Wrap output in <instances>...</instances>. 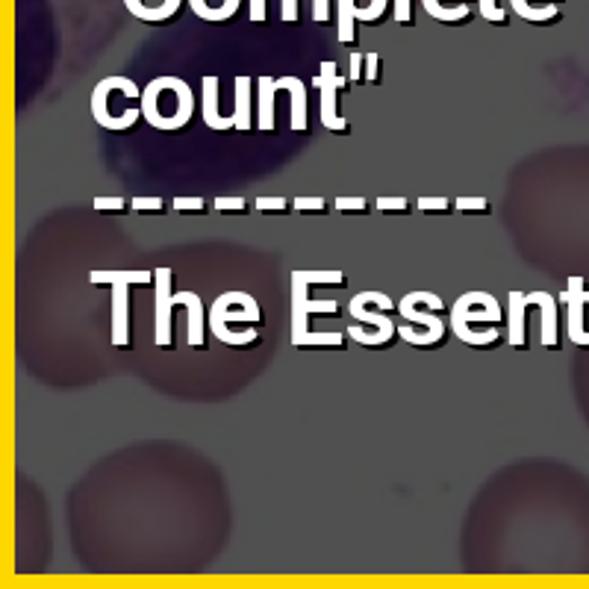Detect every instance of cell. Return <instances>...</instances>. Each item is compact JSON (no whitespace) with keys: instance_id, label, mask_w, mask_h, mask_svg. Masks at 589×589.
<instances>
[{"instance_id":"ac0fdd59","label":"cell","mask_w":589,"mask_h":589,"mask_svg":"<svg viewBox=\"0 0 589 589\" xmlns=\"http://www.w3.org/2000/svg\"><path fill=\"white\" fill-rule=\"evenodd\" d=\"M154 280H157V274L154 271H145V268H139V271H92L89 274V283H95V286H154Z\"/></svg>"},{"instance_id":"5bb4252c","label":"cell","mask_w":589,"mask_h":589,"mask_svg":"<svg viewBox=\"0 0 589 589\" xmlns=\"http://www.w3.org/2000/svg\"><path fill=\"white\" fill-rule=\"evenodd\" d=\"M112 345L130 348V286H112Z\"/></svg>"},{"instance_id":"2e32d148","label":"cell","mask_w":589,"mask_h":589,"mask_svg":"<svg viewBox=\"0 0 589 589\" xmlns=\"http://www.w3.org/2000/svg\"><path fill=\"white\" fill-rule=\"evenodd\" d=\"M531 307H539V316H542V330H539V339H542V348L548 351H557L560 348V330H557V298L551 292H531L528 295Z\"/></svg>"},{"instance_id":"7402d4cb","label":"cell","mask_w":589,"mask_h":589,"mask_svg":"<svg viewBox=\"0 0 589 589\" xmlns=\"http://www.w3.org/2000/svg\"><path fill=\"white\" fill-rule=\"evenodd\" d=\"M213 336L224 345H233V348H248V345H257L260 342V330L257 327H242V330H233V324H210Z\"/></svg>"},{"instance_id":"30bf717a","label":"cell","mask_w":589,"mask_h":589,"mask_svg":"<svg viewBox=\"0 0 589 589\" xmlns=\"http://www.w3.org/2000/svg\"><path fill=\"white\" fill-rule=\"evenodd\" d=\"M566 292L560 295V304H566L569 316H566V330H569V339L581 348H589V330L584 324V310L589 304V289L584 286V277H569L566 280Z\"/></svg>"},{"instance_id":"8992f818","label":"cell","mask_w":589,"mask_h":589,"mask_svg":"<svg viewBox=\"0 0 589 589\" xmlns=\"http://www.w3.org/2000/svg\"><path fill=\"white\" fill-rule=\"evenodd\" d=\"M210 324H242V327H263V310L254 295L248 292H224L218 295L210 310Z\"/></svg>"},{"instance_id":"83f0119b","label":"cell","mask_w":589,"mask_h":589,"mask_svg":"<svg viewBox=\"0 0 589 589\" xmlns=\"http://www.w3.org/2000/svg\"><path fill=\"white\" fill-rule=\"evenodd\" d=\"M454 210H457V213L489 215L492 204H489V198H457V201H454Z\"/></svg>"},{"instance_id":"ab89813d","label":"cell","mask_w":589,"mask_h":589,"mask_svg":"<svg viewBox=\"0 0 589 589\" xmlns=\"http://www.w3.org/2000/svg\"><path fill=\"white\" fill-rule=\"evenodd\" d=\"M395 21L404 27L413 24V0H395Z\"/></svg>"},{"instance_id":"60d3db41","label":"cell","mask_w":589,"mask_h":589,"mask_svg":"<svg viewBox=\"0 0 589 589\" xmlns=\"http://www.w3.org/2000/svg\"><path fill=\"white\" fill-rule=\"evenodd\" d=\"M363 68H366V54H351V83H363Z\"/></svg>"},{"instance_id":"f35d334b","label":"cell","mask_w":589,"mask_h":589,"mask_svg":"<svg viewBox=\"0 0 589 589\" xmlns=\"http://www.w3.org/2000/svg\"><path fill=\"white\" fill-rule=\"evenodd\" d=\"M363 80L366 83H380V56L377 54H366V68H363Z\"/></svg>"},{"instance_id":"ffe728a7","label":"cell","mask_w":589,"mask_h":589,"mask_svg":"<svg viewBox=\"0 0 589 589\" xmlns=\"http://www.w3.org/2000/svg\"><path fill=\"white\" fill-rule=\"evenodd\" d=\"M277 80L274 77H260L257 80V127L263 133L274 130V98H277Z\"/></svg>"},{"instance_id":"e575fe53","label":"cell","mask_w":589,"mask_h":589,"mask_svg":"<svg viewBox=\"0 0 589 589\" xmlns=\"http://www.w3.org/2000/svg\"><path fill=\"white\" fill-rule=\"evenodd\" d=\"M292 207L289 198H257V213H286Z\"/></svg>"},{"instance_id":"836d02e7","label":"cell","mask_w":589,"mask_h":589,"mask_svg":"<svg viewBox=\"0 0 589 589\" xmlns=\"http://www.w3.org/2000/svg\"><path fill=\"white\" fill-rule=\"evenodd\" d=\"M377 213H410V201L407 198H377Z\"/></svg>"},{"instance_id":"7a4b0ae2","label":"cell","mask_w":589,"mask_h":589,"mask_svg":"<svg viewBox=\"0 0 589 589\" xmlns=\"http://www.w3.org/2000/svg\"><path fill=\"white\" fill-rule=\"evenodd\" d=\"M115 95L118 98H142V92H139V86L130 80V77H121V74H112V77H104L98 86H95V92H92V115H95V121L104 127V130H115V133H124V130H130L139 118H145L142 115V107H130V109H112V101H115Z\"/></svg>"},{"instance_id":"1f68e13d","label":"cell","mask_w":589,"mask_h":589,"mask_svg":"<svg viewBox=\"0 0 589 589\" xmlns=\"http://www.w3.org/2000/svg\"><path fill=\"white\" fill-rule=\"evenodd\" d=\"M92 207H95V213H124L130 207V201H124L121 195L118 198H95Z\"/></svg>"},{"instance_id":"44dd1931","label":"cell","mask_w":589,"mask_h":589,"mask_svg":"<svg viewBox=\"0 0 589 589\" xmlns=\"http://www.w3.org/2000/svg\"><path fill=\"white\" fill-rule=\"evenodd\" d=\"M345 339L348 333L342 330H307L301 336H292V345L295 348H345Z\"/></svg>"},{"instance_id":"d590c367","label":"cell","mask_w":589,"mask_h":589,"mask_svg":"<svg viewBox=\"0 0 589 589\" xmlns=\"http://www.w3.org/2000/svg\"><path fill=\"white\" fill-rule=\"evenodd\" d=\"M481 15L489 24H507V12L498 6V0H481Z\"/></svg>"},{"instance_id":"484cf974","label":"cell","mask_w":589,"mask_h":589,"mask_svg":"<svg viewBox=\"0 0 589 589\" xmlns=\"http://www.w3.org/2000/svg\"><path fill=\"white\" fill-rule=\"evenodd\" d=\"M410 304H416V307H425L430 313H442L445 310V301L436 295V292H410V295H404Z\"/></svg>"},{"instance_id":"5b68a950","label":"cell","mask_w":589,"mask_h":589,"mask_svg":"<svg viewBox=\"0 0 589 589\" xmlns=\"http://www.w3.org/2000/svg\"><path fill=\"white\" fill-rule=\"evenodd\" d=\"M501 322V304L495 301V295L489 292H466L463 298H457V304L451 307V330L457 333V339L463 333H469L475 324H498Z\"/></svg>"},{"instance_id":"8fae6325","label":"cell","mask_w":589,"mask_h":589,"mask_svg":"<svg viewBox=\"0 0 589 589\" xmlns=\"http://www.w3.org/2000/svg\"><path fill=\"white\" fill-rule=\"evenodd\" d=\"M174 304L186 307V319H189L186 342H189V348L204 351L207 348V330H210V313H207L201 295L198 292H174Z\"/></svg>"},{"instance_id":"cb8c5ba5","label":"cell","mask_w":589,"mask_h":589,"mask_svg":"<svg viewBox=\"0 0 589 589\" xmlns=\"http://www.w3.org/2000/svg\"><path fill=\"white\" fill-rule=\"evenodd\" d=\"M292 280H304L310 286H348V274L345 271H292Z\"/></svg>"},{"instance_id":"9c48e42d","label":"cell","mask_w":589,"mask_h":589,"mask_svg":"<svg viewBox=\"0 0 589 589\" xmlns=\"http://www.w3.org/2000/svg\"><path fill=\"white\" fill-rule=\"evenodd\" d=\"M339 313H342V310H339L336 301L310 298V283L292 280V336L307 333L313 316H339Z\"/></svg>"},{"instance_id":"f546056e","label":"cell","mask_w":589,"mask_h":589,"mask_svg":"<svg viewBox=\"0 0 589 589\" xmlns=\"http://www.w3.org/2000/svg\"><path fill=\"white\" fill-rule=\"evenodd\" d=\"M124 3H127L130 15L139 18L142 24H160V21H157V12L148 6V0H124Z\"/></svg>"},{"instance_id":"3957f363","label":"cell","mask_w":589,"mask_h":589,"mask_svg":"<svg viewBox=\"0 0 589 589\" xmlns=\"http://www.w3.org/2000/svg\"><path fill=\"white\" fill-rule=\"evenodd\" d=\"M398 313L407 324L398 327V336L416 348H439L448 336V324L439 319V313L430 310H419L416 304H410L407 298H401Z\"/></svg>"},{"instance_id":"8d00e7d4","label":"cell","mask_w":589,"mask_h":589,"mask_svg":"<svg viewBox=\"0 0 589 589\" xmlns=\"http://www.w3.org/2000/svg\"><path fill=\"white\" fill-rule=\"evenodd\" d=\"M130 207L136 213H162L165 210V201L162 198H145V195H139V198L130 201Z\"/></svg>"},{"instance_id":"f1b7e54d","label":"cell","mask_w":589,"mask_h":589,"mask_svg":"<svg viewBox=\"0 0 589 589\" xmlns=\"http://www.w3.org/2000/svg\"><path fill=\"white\" fill-rule=\"evenodd\" d=\"M333 207H336V213H357V215H366L372 210V204L366 201V198H336L333 201Z\"/></svg>"},{"instance_id":"9a60e30c","label":"cell","mask_w":589,"mask_h":589,"mask_svg":"<svg viewBox=\"0 0 589 589\" xmlns=\"http://www.w3.org/2000/svg\"><path fill=\"white\" fill-rule=\"evenodd\" d=\"M254 86L257 80L248 74L233 80V118L239 133H248L254 127Z\"/></svg>"},{"instance_id":"4dcf8cb0","label":"cell","mask_w":589,"mask_h":589,"mask_svg":"<svg viewBox=\"0 0 589 589\" xmlns=\"http://www.w3.org/2000/svg\"><path fill=\"white\" fill-rule=\"evenodd\" d=\"M292 210H295V213H324V210H327V198H322V195H319V198H307V195H304V198H295V201H292Z\"/></svg>"},{"instance_id":"d6a6232c","label":"cell","mask_w":589,"mask_h":589,"mask_svg":"<svg viewBox=\"0 0 589 589\" xmlns=\"http://www.w3.org/2000/svg\"><path fill=\"white\" fill-rule=\"evenodd\" d=\"M215 213H245L248 210V201L245 198H215L213 201Z\"/></svg>"},{"instance_id":"b9f144b4","label":"cell","mask_w":589,"mask_h":589,"mask_svg":"<svg viewBox=\"0 0 589 589\" xmlns=\"http://www.w3.org/2000/svg\"><path fill=\"white\" fill-rule=\"evenodd\" d=\"M248 3H251V24H266L268 21L266 0H248Z\"/></svg>"},{"instance_id":"74e56055","label":"cell","mask_w":589,"mask_h":589,"mask_svg":"<svg viewBox=\"0 0 589 589\" xmlns=\"http://www.w3.org/2000/svg\"><path fill=\"white\" fill-rule=\"evenodd\" d=\"M416 207H419L422 213H448L454 204H451L448 198H428V195H425V198H419Z\"/></svg>"},{"instance_id":"ba28073f","label":"cell","mask_w":589,"mask_h":589,"mask_svg":"<svg viewBox=\"0 0 589 589\" xmlns=\"http://www.w3.org/2000/svg\"><path fill=\"white\" fill-rule=\"evenodd\" d=\"M348 313L357 324H369V342L366 348H386L395 336H398V327L389 319V313L383 310H369V292H360L354 295V301L348 304Z\"/></svg>"},{"instance_id":"7c38bea8","label":"cell","mask_w":589,"mask_h":589,"mask_svg":"<svg viewBox=\"0 0 589 589\" xmlns=\"http://www.w3.org/2000/svg\"><path fill=\"white\" fill-rule=\"evenodd\" d=\"M221 80L215 74H207L201 80V115H204V124L210 130H236V118L233 115H224L221 112Z\"/></svg>"},{"instance_id":"ee69618b","label":"cell","mask_w":589,"mask_h":589,"mask_svg":"<svg viewBox=\"0 0 589 589\" xmlns=\"http://www.w3.org/2000/svg\"><path fill=\"white\" fill-rule=\"evenodd\" d=\"M313 21L316 24L330 21V0H313Z\"/></svg>"},{"instance_id":"4316f807","label":"cell","mask_w":589,"mask_h":589,"mask_svg":"<svg viewBox=\"0 0 589 589\" xmlns=\"http://www.w3.org/2000/svg\"><path fill=\"white\" fill-rule=\"evenodd\" d=\"M171 207H174L177 213L201 215L210 210V201H207V198H174V201H171Z\"/></svg>"},{"instance_id":"f6af8a7d","label":"cell","mask_w":589,"mask_h":589,"mask_svg":"<svg viewBox=\"0 0 589 589\" xmlns=\"http://www.w3.org/2000/svg\"><path fill=\"white\" fill-rule=\"evenodd\" d=\"M551 3H554V0H551ZM510 6L516 9V15H519V18L531 21V0H510Z\"/></svg>"},{"instance_id":"6da1fadb","label":"cell","mask_w":589,"mask_h":589,"mask_svg":"<svg viewBox=\"0 0 589 589\" xmlns=\"http://www.w3.org/2000/svg\"><path fill=\"white\" fill-rule=\"evenodd\" d=\"M195 95L186 80L180 77H157L142 92V115L154 130H183L192 121Z\"/></svg>"},{"instance_id":"603a6c76","label":"cell","mask_w":589,"mask_h":589,"mask_svg":"<svg viewBox=\"0 0 589 589\" xmlns=\"http://www.w3.org/2000/svg\"><path fill=\"white\" fill-rule=\"evenodd\" d=\"M357 0H339V42L354 45L357 42Z\"/></svg>"},{"instance_id":"277c9868","label":"cell","mask_w":589,"mask_h":589,"mask_svg":"<svg viewBox=\"0 0 589 589\" xmlns=\"http://www.w3.org/2000/svg\"><path fill=\"white\" fill-rule=\"evenodd\" d=\"M351 80L339 74L336 62L324 59L322 68H319V77H316V89L322 92V124L330 130V133H339V136H348L351 133V124L342 118L339 112V92L348 86Z\"/></svg>"},{"instance_id":"d6986e66","label":"cell","mask_w":589,"mask_h":589,"mask_svg":"<svg viewBox=\"0 0 589 589\" xmlns=\"http://www.w3.org/2000/svg\"><path fill=\"white\" fill-rule=\"evenodd\" d=\"M192 12L201 18V21H210V24H227L230 18H236L242 0H189Z\"/></svg>"},{"instance_id":"bcb514c9","label":"cell","mask_w":589,"mask_h":589,"mask_svg":"<svg viewBox=\"0 0 589 589\" xmlns=\"http://www.w3.org/2000/svg\"><path fill=\"white\" fill-rule=\"evenodd\" d=\"M422 6H425V12H428L430 18H442V0H422Z\"/></svg>"},{"instance_id":"e0dca14e","label":"cell","mask_w":589,"mask_h":589,"mask_svg":"<svg viewBox=\"0 0 589 589\" xmlns=\"http://www.w3.org/2000/svg\"><path fill=\"white\" fill-rule=\"evenodd\" d=\"M277 89L292 98V130L307 133V86L298 77H277Z\"/></svg>"},{"instance_id":"7bdbcfd3","label":"cell","mask_w":589,"mask_h":589,"mask_svg":"<svg viewBox=\"0 0 589 589\" xmlns=\"http://www.w3.org/2000/svg\"><path fill=\"white\" fill-rule=\"evenodd\" d=\"M280 18L286 24H295L298 21V0H280Z\"/></svg>"},{"instance_id":"52a82bcc","label":"cell","mask_w":589,"mask_h":589,"mask_svg":"<svg viewBox=\"0 0 589 589\" xmlns=\"http://www.w3.org/2000/svg\"><path fill=\"white\" fill-rule=\"evenodd\" d=\"M157 280H154V292H157V327H154V345L162 348V351H171L174 348V289H171V280H174V271L171 268H157L154 271Z\"/></svg>"},{"instance_id":"4fadbf2b","label":"cell","mask_w":589,"mask_h":589,"mask_svg":"<svg viewBox=\"0 0 589 589\" xmlns=\"http://www.w3.org/2000/svg\"><path fill=\"white\" fill-rule=\"evenodd\" d=\"M528 307H531L528 295L513 289L510 292V307H507V342L516 351H525L528 348V319H525Z\"/></svg>"},{"instance_id":"d4e9b609","label":"cell","mask_w":589,"mask_h":589,"mask_svg":"<svg viewBox=\"0 0 589 589\" xmlns=\"http://www.w3.org/2000/svg\"><path fill=\"white\" fill-rule=\"evenodd\" d=\"M386 9H389V0H363V3H357V21H363V24H377L383 15H386Z\"/></svg>"}]
</instances>
